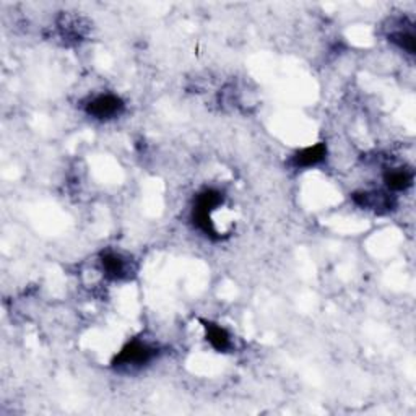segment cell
<instances>
[{"mask_svg": "<svg viewBox=\"0 0 416 416\" xmlns=\"http://www.w3.org/2000/svg\"><path fill=\"white\" fill-rule=\"evenodd\" d=\"M205 330H207V340L212 347L217 350L220 353L228 352L229 348L233 347L231 342V335L227 329H223L222 325L218 324H212V322H205Z\"/></svg>", "mask_w": 416, "mask_h": 416, "instance_id": "obj_7", "label": "cell"}, {"mask_svg": "<svg viewBox=\"0 0 416 416\" xmlns=\"http://www.w3.org/2000/svg\"><path fill=\"white\" fill-rule=\"evenodd\" d=\"M327 157V147L324 143H315L313 147L303 148L293 157V164L296 168H313L322 163Z\"/></svg>", "mask_w": 416, "mask_h": 416, "instance_id": "obj_5", "label": "cell"}, {"mask_svg": "<svg viewBox=\"0 0 416 416\" xmlns=\"http://www.w3.org/2000/svg\"><path fill=\"white\" fill-rule=\"evenodd\" d=\"M125 104L116 94H101L87 104V114L98 120H108L120 116Z\"/></svg>", "mask_w": 416, "mask_h": 416, "instance_id": "obj_3", "label": "cell"}, {"mask_svg": "<svg viewBox=\"0 0 416 416\" xmlns=\"http://www.w3.org/2000/svg\"><path fill=\"white\" fill-rule=\"evenodd\" d=\"M354 202L359 207L373 210V212H389L394 207V199L384 192H359L354 194Z\"/></svg>", "mask_w": 416, "mask_h": 416, "instance_id": "obj_4", "label": "cell"}, {"mask_svg": "<svg viewBox=\"0 0 416 416\" xmlns=\"http://www.w3.org/2000/svg\"><path fill=\"white\" fill-rule=\"evenodd\" d=\"M101 265L106 277L113 280H122L129 277V262L116 252H104L101 255Z\"/></svg>", "mask_w": 416, "mask_h": 416, "instance_id": "obj_6", "label": "cell"}, {"mask_svg": "<svg viewBox=\"0 0 416 416\" xmlns=\"http://www.w3.org/2000/svg\"><path fill=\"white\" fill-rule=\"evenodd\" d=\"M413 178L415 174L412 169L394 168L385 173L384 180H385V185H387L390 190H395V192H397V190L408 189L410 185L413 184Z\"/></svg>", "mask_w": 416, "mask_h": 416, "instance_id": "obj_8", "label": "cell"}, {"mask_svg": "<svg viewBox=\"0 0 416 416\" xmlns=\"http://www.w3.org/2000/svg\"><path fill=\"white\" fill-rule=\"evenodd\" d=\"M158 354V350L152 347V345L147 342H142V340H132V342L125 345V347L120 350L119 354L114 358L113 364L116 368L122 369H134V368H142V366L148 364L150 361Z\"/></svg>", "mask_w": 416, "mask_h": 416, "instance_id": "obj_2", "label": "cell"}, {"mask_svg": "<svg viewBox=\"0 0 416 416\" xmlns=\"http://www.w3.org/2000/svg\"><path fill=\"white\" fill-rule=\"evenodd\" d=\"M389 39L397 44L400 49L407 51L408 54H415L416 43H415L413 31H395L392 34H389Z\"/></svg>", "mask_w": 416, "mask_h": 416, "instance_id": "obj_9", "label": "cell"}, {"mask_svg": "<svg viewBox=\"0 0 416 416\" xmlns=\"http://www.w3.org/2000/svg\"><path fill=\"white\" fill-rule=\"evenodd\" d=\"M223 203V195L222 192L215 189H207L203 190L202 194H199L197 202H195L194 207V215L192 220L200 231L203 234H207L208 238L212 239H218L217 236V229H215L213 220H212V213L217 210L220 205Z\"/></svg>", "mask_w": 416, "mask_h": 416, "instance_id": "obj_1", "label": "cell"}]
</instances>
